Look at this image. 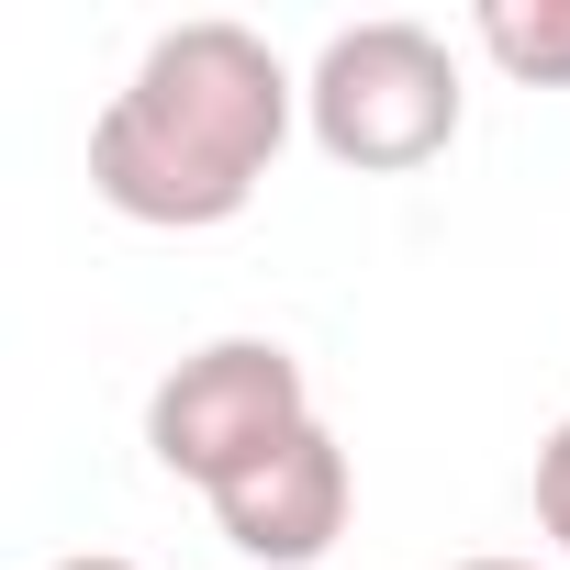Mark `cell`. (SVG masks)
I'll list each match as a JSON object with an SVG mask.
<instances>
[{
    "label": "cell",
    "mask_w": 570,
    "mask_h": 570,
    "mask_svg": "<svg viewBox=\"0 0 570 570\" xmlns=\"http://www.w3.org/2000/svg\"><path fill=\"white\" fill-rule=\"evenodd\" d=\"M57 570H135V559H101V548H90V559H57Z\"/></svg>",
    "instance_id": "52a82bcc"
},
{
    "label": "cell",
    "mask_w": 570,
    "mask_h": 570,
    "mask_svg": "<svg viewBox=\"0 0 570 570\" xmlns=\"http://www.w3.org/2000/svg\"><path fill=\"white\" fill-rule=\"evenodd\" d=\"M314 425V392H303V358L279 347V336H213L190 347L157 392H146V448L168 481H190L202 503L257 470L268 448H292Z\"/></svg>",
    "instance_id": "3957f363"
},
{
    "label": "cell",
    "mask_w": 570,
    "mask_h": 570,
    "mask_svg": "<svg viewBox=\"0 0 570 570\" xmlns=\"http://www.w3.org/2000/svg\"><path fill=\"white\" fill-rule=\"evenodd\" d=\"M292 112H303V90L268 57V35L168 23L90 124V190L124 224H157V235L235 224L257 202L268 157L292 146Z\"/></svg>",
    "instance_id": "6da1fadb"
},
{
    "label": "cell",
    "mask_w": 570,
    "mask_h": 570,
    "mask_svg": "<svg viewBox=\"0 0 570 570\" xmlns=\"http://www.w3.org/2000/svg\"><path fill=\"white\" fill-rule=\"evenodd\" d=\"M213 525H224V548L257 559V570H314V559L347 537V448H336L325 425H303L292 448H268L257 470H235V481L213 492Z\"/></svg>",
    "instance_id": "277c9868"
},
{
    "label": "cell",
    "mask_w": 570,
    "mask_h": 570,
    "mask_svg": "<svg viewBox=\"0 0 570 570\" xmlns=\"http://www.w3.org/2000/svg\"><path fill=\"white\" fill-rule=\"evenodd\" d=\"M537 525L570 548V414L548 425V448H537Z\"/></svg>",
    "instance_id": "8992f818"
},
{
    "label": "cell",
    "mask_w": 570,
    "mask_h": 570,
    "mask_svg": "<svg viewBox=\"0 0 570 570\" xmlns=\"http://www.w3.org/2000/svg\"><path fill=\"white\" fill-rule=\"evenodd\" d=\"M303 124L358 179H403V168L448 157L459 146V57H448V35H425V23L325 35V57L303 79Z\"/></svg>",
    "instance_id": "7a4b0ae2"
},
{
    "label": "cell",
    "mask_w": 570,
    "mask_h": 570,
    "mask_svg": "<svg viewBox=\"0 0 570 570\" xmlns=\"http://www.w3.org/2000/svg\"><path fill=\"white\" fill-rule=\"evenodd\" d=\"M459 570H537V559H459Z\"/></svg>",
    "instance_id": "ba28073f"
},
{
    "label": "cell",
    "mask_w": 570,
    "mask_h": 570,
    "mask_svg": "<svg viewBox=\"0 0 570 570\" xmlns=\"http://www.w3.org/2000/svg\"><path fill=\"white\" fill-rule=\"evenodd\" d=\"M481 46L537 79V90H570V0H481Z\"/></svg>",
    "instance_id": "5b68a950"
}]
</instances>
